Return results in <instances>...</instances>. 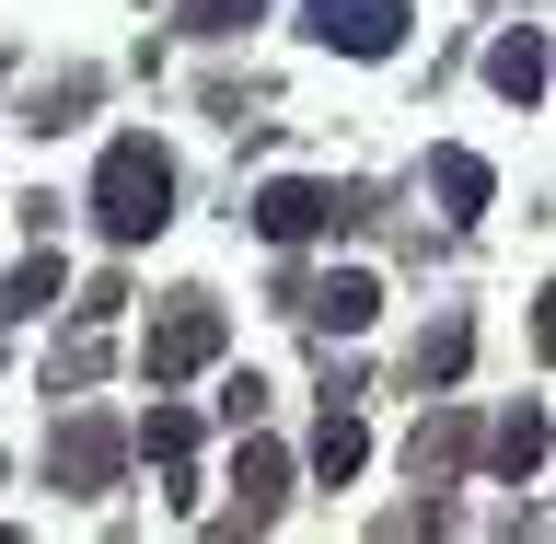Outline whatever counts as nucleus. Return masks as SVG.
Returning <instances> with one entry per match:
<instances>
[{"label":"nucleus","mask_w":556,"mask_h":544,"mask_svg":"<svg viewBox=\"0 0 556 544\" xmlns=\"http://www.w3.org/2000/svg\"><path fill=\"white\" fill-rule=\"evenodd\" d=\"M93 220H104V243H151V232L174 220V163L151 151V139H116V151H104Z\"/></svg>","instance_id":"1"},{"label":"nucleus","mask_w":556,"mask_h":544,"mask_svg":"<svg viewBox=\"0 0 556 544\" xmlns=\"http://www.w3.org/2000/svg\"><path fill=\"white\" fill-rule=\"evenodd\" d=\"M220 337H232V325H220V302H208V290H186L174 313H151V337H139V371H151V394H174L186 371H208V359H220Z\"/></svg>","instance_id":"2"},{"label":"nucleus","mask_w":556,"mask_h":544,"mask_svg":"<svg viewBox=\"0 0 556 544\" xmlns=\"http://www.w3.org/2000/svg\"><path fill=\"white\" fill-rule=\"evenodd\" d=\"M348 208H359L348 186H313V174H278L267 198H255V232H267V243H313V232H337Z\"/></svg>","instance_id":"3"},{"label":"nucleus","mask_w":556,"mask_h":544,"mask_svg":"<svg viewBox=\"0 0 556 544\" xmlns=\"http://www.w3.org/2000/svg\"><path fill=\"white\" fill-rule=\"evenodd\" d=\"M313 47H337V59H394V47H406V0H313Z\"/></svg>","instance_id":"4"},{"label":"nucleus","mask_w":556,"mask_h":544,"mask_svg":"<svg viewBox=\"0 0 556 544\" xmlns=\"http://www.w3.org/2000/svg\"><path fill=\"white\" fill-rule=\"evenodd\" d=\"M116 464H128V429H104V417H70L59 441H47V476H59L70 498H104Z\"/></svg>","instance_id":"5"},{"label":"nucleus","mask_w":556,"mask_h":544,"mask_svg":"<svg viewBox=\"0 0 556 544\" xmlns=\"http://www.w3.org/2000/svg\"><path fill=\"white\" fill-rule=\"evenodd\" d=\"M290 313H302V325H325V337H359V325L382 313V278L337 267V278H313V290H290Z\"/></svg>","instance_id":"6"},{"label":"nucleus","mask_w":556,"mask_h":544,"mask_svg":"<svg viewBox=\"0 0 556 544\" xmlns=\"http://www.w3.org/2000/svg\"><path fill=\"white\" fill-rule=\"evenodd\" d=\"M486 81H498L510 104H533V93H545V35H533V24L498 35V47H486Z\"/></svg>","instance_id":"7"},{"label":"nucleus","mask_w":556,"mask_h":544,"mask_svg":"<svg viewBox=\"0 0 556 544\" xmlns=\"http://www.w3.org/2000/svg\"><path fill=\"white\" fill-rule=\"evenodd\" d=\"M232 486H243V521H278V498H290V464H278L267 441H243V464H232Z\"/></svg>","instance_id":"8"},{"label":"nucleus","mask_w":556,"mask_h":544,"mask_svg":"<svg viewBox=\"0 0 556 544\" xmlns=\"http://www.w3.org/2000/svg\"><path fill=\"white\" fill-rule=\"evenodd\" d=\"M359 464H371V429H359V417H325V429H313V476H325V486H348Z\"/></svg>","instance_id":"9"},{"label":"nucleus","mask_w":556,"mask_h":544,"mask_svg":"<svg viewBox=\"0 0 556 544\" xmlns=\"http://www.w3.org/2000/svg\"><path fill=\"white\" fill-rule=\"evenodd\" d=\"M486 452H498V476H521V486H533V464H545V406L498 417V441H486Z\"/></svg>","instance_id":"10"},{"label":"nucleus","mask_w":556,"mask_h":544,"mask_svg":"<svg viewBox=\"0 0 556 544\" xmlns=\"http://www.w3.org/2000/svg\"><path fill=\"white\" fill-rule=\"evenodd\" d=\"M59 302V255H24V267L0 278V313H12V325H24V313H47Z\"/></svg>","instance_id":"11"},{"label":"nucleus","mask_w":556,"mask_h":544,"mask_svg":"<svg viewBox=\"0 0 556 544\" xmlns=\"http://www.w3.org/2000/svg\"><path fill=\"white\" fill-rule=\"evenodd\" d=\"M464 441H476L464 417H429V429H417V452H406V464H417V486H429V476H452V464H464Z\"/></svg>","instance_id":"12"},{"label":"nucleus","mask_w":556,"mask_h":544,"mask_svg":"<svg viewBox=\"0 0 556 544\" xmlns=\"http://www.w3.org/2000/svg\"><path fill=\"white\" fill-rule=\"evenodd\" d=\"M139 452H151V464H186V452H198V417H186V406H151V417H139Z\"/></svg>","instance_id":"13"},{"label":"nucleus","mask_w":556,"mask_h":544,"mask_svg":"<svg viewBox=\"0 0 556 544\" xmlns=\"http://www.w3.org/2000/svg\"><path fill=\"white\" fill-rule=\"evenodd\" d=\"M429 174H441L452 220H476V208H486V163H476V151H441V163H429Z\"/></svg>","instance_id":"14"},{"label":"nucleus","mask_w":556,"mask_h":544,"mask_svg":"<svg viewBox=\"0 0 556 544\" xmlns=\"http://www.w3.org/2000/svg\"><path fill=\"white\" fill-rule=\"evenodd\" d=\"M255 12H267V0H174V24H186V35H243Z\"/></svg>","instance_id":"15"},{"label":"nucleus","mask_w":556,"mask_h":544,"mask_svg":"<svg viewBox=\"0 0 556 544\" xmlns=\"http://www.w3.org/2000/svg\"><path fill=\"white\" fill-rule=\"evenodd\" d=\"M452 371H464V325H441V337L417 347V382H452Z\"/></svg>","instance_id":"16"}]
</instances>
